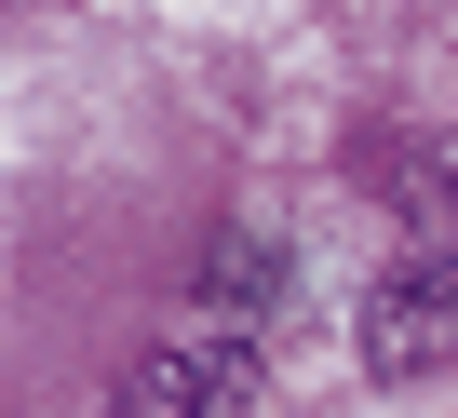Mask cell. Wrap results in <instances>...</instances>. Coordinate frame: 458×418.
Listing matches in <instances>:
<instances>
[{
    "instance_id": "1",
    "label": "cell",
    "mask_w": 458,
    "mask_h": 418,
    "mask_svg": "<svg viewBox=\"0 0 458 418\" xmlns=\"http://www.w3.org/2000/svg\"><path fill=\"white\" fill-rule=\"evenodd\" d=\"M257 337L243 324H189V337H162V351H135L122 364V405L108 418H257Z\"/></svg>"
},
{
    "instance_id": "2",
    "label": "cell",
    "mask_w": 458,
    "mask_h": 418,
    "mask_svg": "<svg viewBox=\"0 0 458 418\" xmlns=\"http://www.w3.org/2000/svg\"><path fill=\"white\" fill-rule=\"evenodd\" d=\"M351 351H364V378H391V391H404V378H445V364H458V257H404V270H377Z\"/></svg>"
},
{
    "instance_id": "3",
    "label": "cell",
    "mask_w": 458,
    "mask_h": 418,
    "mask_svg": "<svg viewBox=\"0 0 458 418\" xmlns=\"http://www.w3.org/2000/svg\"><path fill=\"white\" fill-rule=\"evenodd\" d=\"M284 284H297V257L257 243V230H229V243L202 257V311H216V324H243V337H257V311H270Z\"/></svg>"
}]
</instances>
